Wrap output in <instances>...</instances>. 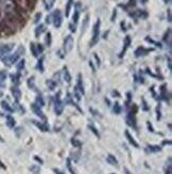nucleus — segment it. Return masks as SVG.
<instances>
[{
    "label": "nucleus",
    "mask_w": 172,
    "mask_h": 174,
    "mask_svg": "<svg viewBox=\"0 0 172 174\" xmlns=\"http://www.w3.org/2000/svg\"><path fill=\"white\" fill-rule=\"evenodd\" d=\"M63 78H64V80L66 81V82H68V83L71 81V75H70V73H69L67 66L63 67Z\"/></svg>",
    "instance_id": "obj_15"
},
{
    "label": "nucleus",
    "mask_w": 172,
    "mask_h": 174,
    "mask_svg": "<svg viewBox=\"0 0 172 174\" xmlns=\"http://www.w3.org/2000/svg\"><path fill=\"white\" fill-rule=\"evenodd\" d=\"M51 16V24H53V26L58 29L62 26L63 23V16H62V12L60 10H55L53 13L50 14Z\"/></svg>",
    "instance_id": "obj_4"
},
{
    "label": "nucleus",
    "mask_w": 172,
    "mask_h": 174,
    "mask_svg": "<svg viewBox=\"0 0 172 174\" xmlns=\"http://www.w3.org/2000/svg\"><path fill=\"white\" fill-rule=\"evenodd\" d=\"M30 49H31V51H32V55H33L35 58H38V57L42 54V51H44V47H42L40 44H35V43L30 44Z\"/></svg>",
    "instance_id": "obj_8"
},
{
    "label": "nucleus",
    "mask_w": 172,
    "mask_h": 174,
    "mask_svg": "<svg viewBox=\"0 0 172 174\" xmlns=\"http://www.w3.org/2000/svg\"><path fill=\"white\" fill-rule=\"evenodd\" d=\"M166 174H171V159L169 160V165H168V169L166 170Z\"/></svg>",
    "instance_id": "obj_41"
},
{
    "label": "nucleus",
    "mask_w": 172,
    "mask_h": 174,
    "mask_svg": "<svg viewBox=\"0 0 172 174\" xmlns=\"http://www.w3.org/2000/svg\"><path fill=\"white\" fill-rule=\"evenodd\" d=\"M46 84H47V87L49 88V90H51V91H53V90L56 88V82L53 80V79H48V80L46 81Z\"/></svg>",
    "instance_id": "obj_22"
},
{
    "label": "nucleus",
    "mask_w": 172,
    "mask_h": 174,
    "mask_svg": "<svg viewBox=\"0 0 172 174\" xmlns=\"http://www.w3.org/2000/svg\"><path fill=\"white\" fill-rule=\"evenodd\" d=\"M131 43H132V40H131V36L130 35H127L125 38V40H123V48H122L121 50V54H120V57H122L123 55L125 54V51L127 50V48L130 47Z\"/></svg>",
    "instance_id": "obj_10"
},
{
    "label": "nucleus",
    "mask_w": 172,
    "mask_h": 174,
    "mask_svg": "<svg viewBox=\"0 0 172 174\" xmlns=\"http://www.w3.org/2000/svg\"><path fill=\"white\" fill-rule=\"evenodd\" d=\"M24 59H21V60H19V61H17V63H16V68H17V71L18 72H20V71H22L24 68Z\"/></svg>",
    "instance_id": "obj_25"
},
{
    "label": "nucleus",
    "mask_w": 172,
    "mask_h": 174,
    "mask_svg": "<svg viewBox=\"0 0 172 174\" xmlns=\"http://www.w3.org/2000/svg\"><path fill=\"white\" fill-rule=\"evenodd\" d=\"M76 89H78V90L82 93V95L84 94V87H83V80H82V76H81V74L78 75V81H77Z\"/></svg>",
    "instance_id": "obj_13"
},
{
    "label": "nucleus",
    "mask_w": 172,
    "mask_h": 174,
    "mask_svg": "<svg viewBox=\"0 0 172 174\" xmlns=\"http://www.w3.org/2000/svg\"><path fill=\"white\" fill-rule=\"evenodd\" d=\"M0 11L6 16H15L16 4L14 0H0Z\"/></svg>",
    "instance_id": "obj_2"
},
{
    "label": "nucleus",
    "mask_w": 172,
    "mask_h": 174,
    "mask_svg": "<svg viewBox=\"0 0 172 174\" xmlns=\"http://www.w3.org/2000/svg\"><path fill=\"white\" fill-rule=\"evenodd\" d=\"M76 26H77V25L73 24V23H70V24H69V29H70V31H71V32H76V31H77V28H76Z\"/></svg>",
    "instance_id": "obj_36"
},
{
    "label": "nucleus",
    "mask_w": 172,
    "mask_h": 174,
    "mask_svg": "<svg viewBox=\"0 0 172 174\" xmlns=\"http://www.w3.org/2000/svg\"><path fill=\"white\" fill-rule=\"evenodd\" d=\"M11 93H12V95H13L14 99H15L16 102H19L21 98V91L20 89L18 88L17 86H13L12 88H11Z\"/></svg>",
    "instance_id": "obj_9"
},
{
    "label": "nucleus",
    "mask_w": 172,
    "mask_h": 174,
    "mask_svg": "<svg viewBox=\"0 0 172 174\" xmlns=\"http://www.w3.org/2000/svg\"><path fill=\"white\" fill-rule=\"evenodd\" d=\"M6 125H8V127H10V128H13L14 126H15V120H14L13 116L6 115Z\"/></svg>",
    "instance_id": "obj_21"
},
{
    "label": "nucleus",
    "mask_w": 172,
    "mask_h": 174,
    "mask_svg": "<svg viewBox=\"0 0 172 174\" xmlns=\"http://www.w3.org/2000/svg\"><path fill=\"white\" fill-rule=\"evenodd\" d=\"M106 160H107V162L109 163H111L112 166H117V165H118V161H117V159L115 158V156H113V155L107 156Z\"/></svg>",
    "instance_id": "obj_23"
},
{
    "label": "nucleus",
    "mask_w": 172,
    "mask_h": 174,
    "mask_svg": "<svg viewBox=\"0 0 172 174\" xmlns=\"http://www.w3.org/2000/svg\"><path fill=\"white\" fill-rule=\"evenodd\" d=\"M27 83H28V87H29L30 89H34V88H35L34 77L29 78V79H28V81H27Z\"/></svg>",
    "instance_id": "obj_32"
},
{
    "label": "nucleus",
    "mask_w": 172,
    "mask_h": 174,
    "mask_svg": "<svg viewBox=\"0 0 172 174\" xmlns=\"http://www.w3.org/2000/svg\"><path fill=\"white\" fill-rule=\"evenodd\" d=\"M32 110L34 111V113L36 115H38V116H40V118H44V114H42V111L40 110V106H37L36 104H32Z\"/></svg>",
    "instance_id": "obj_17"
},
{
    "label": "nucleus",
    "mask_w": 172,
    "mask_h": 174,
    "mask_svg": "<svg viewBox=\"0 0 172 174\" xmlns=\"http://www.w3.org/2000/svg\"><path fill=\"white\" fill-rule=\"evenodd\" d=\"M73 44H74V41H73V38H72V35L69 34L64 39V42H63L64 55L69 54V52L72 50V48H73Z\"/></svg>",
    "instance_id": "obj_5"
},
{
    "label": "nucleus",
    "mask_w": 172,
    "mask_h": 174,
    "mask_svg": "<svg viewBox=\"0 0 172 174\" xmlns=\"http://www.w3.org/2000/svg\"><path fill=\"white\" fill-rule=\"evenodd\" d=\"M71 143L74 145V146H77V147H80L81 145H82V143H81L80 141H78L77 139H72L71 140Z\"/></svg>",
    "instance_id": "obj_37"
},
{
    "label": "nucleus",
    "mask_w": 172,
    "mask_h": 174,
    "mask_svg": "<svg viewBox=\"0 0 172 174\" xmlns=\"http://www.w3.org/2000/svg\"><path fill=\"white\" fill-rule=\"evenodd\" d=\"M127 124L130 126H132V127H135V120L133 119V115H132V113H130V114L127 115Z\"/></svg>",
    "instance_id": "obj_27"
},
{
    "label": "nucleus",
    "mask_w": 172,
    "mask_h": 174,
    "mask_svg": "<svg viewBox=\"0 0 172 174\" xmlns=\"http://www.w3.org/2000/svg\"><path fill=\"white\" fill-rule=\"evenodd\" d=\"M72 3H73V0H68L67 6H66V12H65V16L66 17L69 16V12H70V9H71Z\"/></svg>",
    "instance_id": "obj_29"
},
{
    "label": "nucleus",
    "mask_w": 172,
    "mask_h": 174,
    "mask_svg": "<svg viewBox=\"0 0 172 174\" xmlns=\"http://www.w3.org/2000/svg\"><path fill=\"white\" fill-rule=\"evenodd\" d=\"M34 123L36 124V125L38 126V127H40L42 131H48V127L46 125H44V124H42V123H37V122H35V121H34Z\"/></svg>",
    "instance_id": "obj_35"
},
{
    "label": "nucleus",
    "mask_w": 172,
    "mask_h": 174,
    "mask_svg": "<svg viewBox=\"0 0 172 174\" xmlns=\"http://www.w3.org/2000/svg\"><path fill=\"white\" fill-rule=\"evenodd\" d=\"M45 43L47 46H51V43H52V38H51V33L48 32L46 34V38H45Z\"/></svg>",
    "instance_id": "obj_30"
},
{
    "label": "nucleus",
    "mask_w": 172,
    "mask_h": 174,
    "mask_svg": "<svg viewBox=\"0 0 172 174\" xmlns=\"http://www.w3.org/2000/svg\"><path fill=\"white\" fill-rule=\"evenodd\" d=\"M88 22H89V15L88 14H86L84 17V19H83V23H82V29H81V36H83L85 33V31L87 30V27H88Z\"/></svg>",
    "instance_id": "obj_12"
},
{
    "label": "nucleus",
    "mask_w": 172,
    "mask_h": 174,
    "mask_svg": "<svg viewBox=\"0 0 172 174\" xmlns=\"http://www.w3.org/2000/svg\"><path fill=\"white\" fill-rule=\"evenodd\" d=\"M67 167H68L69 171L71 172V174H76V173H74L73 170H72V169H71V165H70V160H69V159H68V160H67Z\"/></svg>",
    "instance_id": "obj_40"
},
{
    "label": "nucleus",
    "mask_w": 172,
    "mask_h": 174,
    "mask_svg": "<svg viewBox=\"0 0 172 174\" xmlns=\"http://www.w3.org/2000/svg\"><path fill=\"white\" fill-rule=\"evenodd\" d=\"M45 31H46L45 25L40 24L36 28H35V31H34V32H35V36H36V38H40V35L42 34V32H45Z\"/></svg>",
    "instance_id": "obj_16"
},
{
    "label": "nucleus",
    "mask_w": 172,
    "mask_h": 174,
    "mask_svg": "<svg viewBox=\"0 0 172 174\" xmlns=\"http://www.w3.org/2000/svg\"><path fill=\"white\" fill-rule=\"evenodd\" d=\"M147 150H148L149 152L155 153V152H159V151L162 150V149H160V147H159L158 145H149Z\"/></svg>",
    "instance_id": "obj_28"
},
{
    "label": "nucleus",
    "mask_w": 172,
    "mask_h": 174,
    "mask_svg": "<svg viewBox=\"0 0 172 174\" xmlns=\"http://www.w3.org/2000/svg\"><path fill=\"white\" fill-rule=\"evenodd\" d=\"M40 17H42V13H37L36 15H35V18H34V23H35V24H37V23L40 22Z\"/></svg>",
    "instance_id": "obj_38"
},
{
    "label": "nucleus",
    "mask_w": 172,
    "mask_h": 174,
    "mask_svg": "<svg viewBox=\"0 0 172 174\" xmlns=\"http://www.w3.org/2000/svg\"><path fill=\"white\" fill-rule=\"evenodd\" d=\"M35 104H36L37 106H40V107H42V106L45 105V103H44V99H42V97L40 96V95H38V96L36 97V100H35Z\"/></svg>",
    "instance_id": "obj_31"
},
{
    "label": "nucleus",
    "mask_w": 172,
    "mask_h": 174,
    "mask_svg": "<svg viewBox=\"0 0 172 174\" xmlns=\"http://www.w3.org/2000/svg\"><path fill=\"white\" fill-rule=\"evenodd\" d=\"M60 95H61V92H58V94L55 95V100H54V111L58 115H61L64 109V105L61 100Z\"/></svg>",
    "instance_id": "obj_7"
},
{
    "label": "nucleus",
    "mask_w": 172,
    "mask_h": 174,
    "mask_svg": "<svg viewBox=\"0 0 172 174\" xmlns=\"http://www.w3.org/2000/svg\"><path fill=\"white\" fill-rule=\"evenodd\" d=\"M14 43H6L0 45V58H4L14 49Z\"/></svg>",
    "instance_id": "obj_6"
},
{
    "label": "nucleus",
    "mask_w": 172,
    "mask_h": 174,
    "mask_svg": "<svg viewBox=\"0 0 172 174\" xmlns=\"http://www.w3.org/2000/svg\"><path fill=\"white\" fill-rule=\"evenodd\" d=\"M0 105H1V108H2L3 110L8 111V112H13V108L11 107L10 105H9L8 102H5V100H2V102L0 103Z\"/></svg>",
    "instance_id": "obj_20"
},
{
    "label": "nucleus",
    "mask_w": 172,
    "mask_h": 174,
    "mask_svg": "<svg viewBox=\"0 0 172 174\" xmlns=\"http://www.w3.org/2000/svg\"><path fill=\"white\" fill-rule=\"evenodd\" d=\"M55 1L56 0H42V2H44V7L47 11H50L52 10V8L54 7L55 4Z\"/></svg>",
    "instance_id": "obj_14"
},
{
    "label": "nucleus",
    "mask_w": 172,
    "mask_h": 174,
    "mask_svg": "<svg viewBox=\"0 0 172 174\" xmlns=\"http://www.w3.org/2000/svg\"><path fill=\"white\" fill-rule=\"evenodd\" d=\"M125 136H127V140H129V142H130L131 144H132V145H134V146H135V147H138V146H139V145H138V143H137V142L135 141V139H134V138H133V137L131 136V134H130V133H129V131H127V130H125Z\"/></svg>",
    "instance_id": "obj_19"
},
{
    "label": "nucleus",
    "mask_w": 172,
    "mask_h": 174,
    "mask_svg": "<svg viewBox=\"0 0 172 174\" xmlns=\"http://www.w3.org/2000/svg\"><path fill=\"white\" fill-rule=\"evenodd\" d=\"M0 142H3V139H2V137L0 136Z\"/></svg>",
    "instance_id": "obj_48"
},
{
    "label": "nucleus",
    "mask_w": 172,
    "mask_h": 174,
    "mask_svg": "<svg viewBox=\"0 0 172 174\" xmlns=\"http://www.w3.org/2000/svg\"><path fill=\"white\" fill-rule=\"evenodd\" d=\"M6 76H8V74H6V72H5V71L0 70V86H2L3 83L5 82Z\"/></svg>",
    "instance_id": "obj_24"
},
{
    "label": "nucleus",
    "mask_w": 172,
    "mask_h": 174,
    "mask_svg": "<svg viewBox=\"0 0 172 174\" xmlns=\"http://www.w3.org/2000/svg\"><path fill=\"white\" fill-rule=\"evenodd\" d=\"M153 49H146L145 47H138L137 49L135 50V57H137V58H139V57L141 56H146L148 52H150V51H152Z\"/></svg>",
    "instance_id": "obj_11"
},
{
    "label": "nucleus",
    "mask_w": 172,
    "mask_h": 174,
    "mask_svg": "<svg viewBox=\"0 0 172 174\" xmlns=\"http://www.w3.org/2000/svg\"><path fill=\"white\" fill-rule=\"evenodd\" d=\"M113 110H114V112L116 113V114H119V113L121 112V107H120V105L118 104V103H116V104L114 105Z\"/></svg>",
    "instance_id": "obj_33"
},
{
    "label": "nucleus",
    "mask_w": 172,
    "mask_h": 174,
    "mask_svg": "<svg viewBox=\"0 0 172 174\" xmlns=\"http://www.w3.org/2000/svg\"><path fill=\"white\" fill-rule=\"evenodd\" d=\"M100 26H101V22L100 19H98L97 22L95 23L93 27V36H91V41H90L89 46L93 47L96 44L99 42V36H100Z\"/></svg>",
    "instance_id": "obj_3"
},
{
    "label": "nucleus",
    "mask_w": 172,
    "mask_h": 174,
    "mask_svg": "<svg viewBox=\"0 0 172 174\" xmlns=\"http://www.w3.org/2000/svg\"><path fill=\"white\" fill-rule=\"evenodd\" d=\"M46 23H47L48 25L51 24V16H50V14H49V15H48V16L46 17Z\"/></svg>",
    "instance_id": "obj_42"
},
{
    "label": "nucleus",
    "mask_w": 172,
    "mask_h": 174,
    "mask_svg": "<svg viewBox=\"0 0 172 174\" xmlns=\"http://www.w3.org/2000/svg\"><path fill=\"white\" fill-rule=\"evenodd\" d=\"M168 20L171 22V12H170V10H168Z\"/></svg>",
    "instance_id": "obj_44"
},
{
    "label": "nucleus",
    "mask_w": 172,
    "mask_h": 174,
    "mask_svg": "<svg viewBox=\"0 0 172 174\" xmlns=\"http://www.w3.org/2000/svg\"><path fill=\"white\" fill-rule=\"evenodd\" d=\"M95 58H96V60H97V62H96V63H97V65H98V66H100V59H98V56H97V55H95Z\"/></svg>",
    "instance_id": "obj_43"
},
{
    "label": "nucleus",
    "mask_w": 172,
    "mask_h": 174,
    "mask_svg": "<svg viewBox=\"0 0 172 174\" xmlns=\"http://www.w3.org/2000/svg\"><path fill=\"white\" fill-rule=\"evenodd\" d=\"M146 41H147V42H149V43H151V44H153V45H155L156 47H159V48L162 47V45H160V44L157 43V42H155V41H153L151 38H149V36H147V38H146Z\"/></svg>",
    "instance_id": "obj_34"
},
{
    "label": "nucleus",
    "mask_w": 172,
    "mask_h": 174,
    "mask_svg": "<svg viewBox=\"0 0 172 174\" xmlns=\"http://www.w3.org/2000/svg\"><path fill=\"white\" fill-rule=\"evenodd\" d=\"M115 16H117V12H116V10H114V13H113V16H112V20H114Z\"/></svg>",
    "instance_id": "obj_45"
},
{
    "label": "nucleus",
    "mask_w": 172,
    "mask_h": 174,
    "mask_svg": "<svg viewBox=\"0 0 172 174\" xmlns=\"http://www.w3.org/2000/svg\"><path fill=\"white\" fill-rule=\"evenodd\" d=\"M55 173H56V174H63V173H62V172L58 171V170H55Z\"/></svg>",
    "instance_id": "obj_46"
},
{
    "label": "nucleus",
    "mask_w": 172,
    "mask_h": 174,
    "mask_svg": "<svg viewBox=\"0 0 172 174\" xmlns=\"http://www.w3.org/2000/svg\"><path fill=\"white\" fill-rule=\"evenodd\" d=\"M89 128L91 129V130H93V133H94V134L96 135V136H97V137H99V133H98V131H97V129H96V128H95V127H94L93 125H89Z\"/></svg>",
    "instance_id": "obj_39"
},
{
    "label": "nucleus",
    "mask_w": 172,
    "mask_h": 174,
    "mask_svg": "<svg viewBox=\"0 0 172 174\" xmlns=\"http://www.w3.org/2000/svg\"><path fill=\"white\" fill-rule=\"evenodd\" d=\"M24 51L26 50H24V46H19L18 48H17V50L14 51L13 54L8 55V56H5L4 58H2V61H3V63H4V65H6V66H12V65L16 64L17 61L20 59V57L24 54Z\"/></svg>",
    "instance_id": "obj_1"
},
{
    "label": "nucleus",
    "mask_w": 172,
    "mask_h": 174,
    "mask_svg": "<svg viewBox=\"0 0 172 174\" xmlns=\"http://www.w3.org/2000/svg\"><path fill=\"white\" fill-rule=\"evenodd\" d=\"M165 1V3H169L170 2V0H164Z\"/></svg>",
    "instance_id": "obj_47"
},
{
    "label": "nucleus",
    "mask_w": 172,
    "mask_h": 174,
    "mask_svg": "<svg viewBox=\"0 0 172 174\" xmlns=\"http://www.w3.org/2000/svg\"><path fill=\"white\" fill-rule=\"evenodd\" d=\"M36 68L38 71H40V73L44 72V58H40V60H38V62H37V65H36Z\"/></svg>",
    "instance_id": "obj_26"
},
{
    "label": "nucleus",
    "mask_w": 172,
    "mask_h": 174,
    "mask_svg": "<svg viewBox=\"0 0 172 174\" xmlns=\"http://www.w3.org/2000/svg\"><path fill=\"white\" fill-rule=\"evenodd\" d=\"M11 80L14 83V86H17V84H19V82H20V75H19L18 73L12 74V75H11Z\"/></svg>",
    "instance_id": "obj_18"
}]
</instances>
